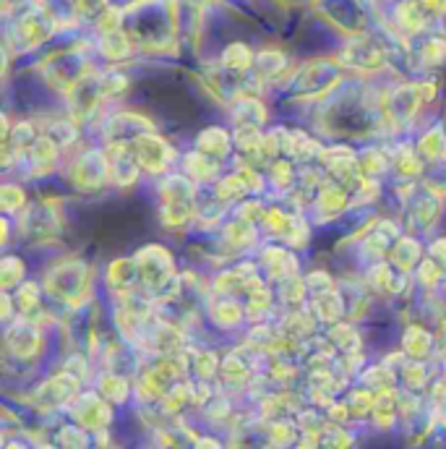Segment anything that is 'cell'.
I'll use <instances>...</instances> for the list:
<instances>
[{
  "label": "cell",
  "instance_id": "obj_1",
  "mask_svg": "<svg viewBox=\"0 0 446 449\" xmlns=\"http://www.w3.org/2000/svg\"><path fill=\"white\" fill-rule=\"evenodd\" d=\"M136 149H138V160H141V165H144L146 170H151V173L162 170L167 162H170L167 160V157H170V149H167L165 141L157 136H141L136 141Z\"/></svg>",
  "mask_w": 446,
  "mask_h": 449
},
{
  "label": "cell",
  "instance_id": "obj_2",
  "mask_svg": "<svg viewBox=\"0 0 446 449\" xmlns=\"http://www.w3.org/2000/svg\"><path fill=\"white\" fill-rule=\"evenodd\" d=\"M397 415V397H394L392 389H381V395L376 397L373 403V418L381 423V426H389Z\"/></svg>",
  "mask_w": 446,
  "mask_h": 449
},
{
  "label": "cell",
  "instance_id": "obj_3",
  "mask_svg": "<svg viewBox=\"0 0 446 449\" xmlns=\"http://www.w3.org/2000/svg\"><path fill=\"white\" fill-rule=\"evenodd\" d=\"M198 146H201V152L209 154V157H222V154L227 152V146H230V141H227V133L220 128H209L201 133V138H198Z\"/></svg>",
  "mask_w": 446,
  "mask_h": 449
},
{
  "label": "cell",
  "instance_id": "obj_4",
  "mask_svg": "<svg viewBox=\"0 0 446 449\" xmlns=\"http://www.w3.org/2000/svg\"><path fill=\"white\" fill-rule=\"evenodd\" d=\"M405 348H407L410 355L423 358V355H428V350H431V335L420 327H410L407 335H405Z\"/></svg>",
  "mask_w": 446,
  "mask_h": 449
},
{
  "label": "cell",
  "instance_id": "obj_5",
  "mask_svg": "<svg viewBox=\"0 0 446 449\" xmlns=\"http://www.w3.org/2000/svg\"><path fill=\"white\" fill-rule=\"evenodd\" d=\"M446 149V138L444 133H441L439 128H433L431 133H425L423 141H420V152L425 154V157H431V160H436V157H441Z\"/></svg>",
  "mask_w": 446,
  "mask_h": 449
},
{
  "label": "cell",
  "instance_id": "obj_6",
  "mask_svg": "<svg viewBox=\"0 0 446 449\" xmlns=\"http://www.w3.org/2000/svg\"><path fill=\"white\" fill-rule=\"evenodd\" d=\"M332 340L340 348H345V350H358V335H355V329L348 327V324H337V327L332 329Z\"/></svg>",
  "mask_w": 446,
  "mask_h": 449
},
{
  "label": "cell",
  "instance_id": "obj_7",
  "mask_svg": "<svg viewBox=\"0 0 446 449\" xmlns=\"http://www.w3.org/2000/svg\"><path fill=\"white\" fill-rule=\"evenodd\" d=\"M318 206L324 209L326 214H337L345 206V193L340 188H326L318 198Z\"/></svg>",
  "mask_w": 446,
  "mask_h": 449
},
{
  "label": "cell",
  "instance_id": "obj_8",
  "mask_svg": "<svg viewBox=\"0 0 446 449\" xmlns=\"http://www.w3.org/2000/svg\"><path fill=\"white\" fill-rule=\"evenodd\" d=\"M186 168L191 170V176L196 178V181H206V178L214 173V162H209L206 157H201V154H193V157H188Z\"/></svg>",
  "mask_w": 446,
  "mask_h": 449
},
{
  "label": "cell",
  "instance_id": "obj_9",
  "mask_svg": "<svg viewBox=\"0 0 446 449\" xmlns=\"http://www.w3.org/2000/svg\"><path fill=\"white\" fill-rule=\"evenodd\" d=\"M225 63L230 66V69H235V71H245V69L250 66V53H248V47L233 45L230 50H227Z\"/></svg>",
  "mask_w": 446,
  "mask_h": 449
},
{
  "label": "cell",
  "instance_id": "obj_10",
  "mask_svg": "<svg viewBox=\"0 0 446 449\" xmlns=\"http://www.w3.org/2000/svg\"><path fill=\"white\" fill-rule=\"evenodd\" d=\"M243 178L240 176H233V178H225V181L220 183V196L225 198V201H230V198H238V196H243V193H245V188H248V186H245V183H240Z\"/></svg>",
  "mask_w": 446,
  "mask_h": 449
},
{
  "label": "cell",
  "instance_id": "obj_11",
  "mask_svg": "<svg viewBox=\"0 0 446 449\" xmlns=\"http://www.w3.org/2000/svg\"><path fill=\"white\" fill-rule=\"evenodd\" d=\"M102 395L113 397V400H126V395H128V384L123 379H115V376H105L102 379Z\"/></svg>",
  "mask_w": 446,
  "mask_h": 449
},
{
  "label": "cell",
  "instance_id": "obj_12",
  "mask_svg": "<svg viewBox=\"0 0 446 449\" xmlns=\"http://www.w3.org/2000/svg\"><path fill=\"white\" fill-rule=\"evenodd\" d=\"M227 238L238 246H245V243L253 241V228H250L248 222H235V225L227 228Z\"/></svg>",
  "mask_w": 446,
  "mask_h": 449
},
{
  "label": "cell",
  "instance_id": "obj_13",
  "mask_svg": "<svg viewBox=\"0 0 446 449\" xmlns=\"http://www.w3.org/2000/svg\"><path fill=\"white\" fill-rule=\"evenodd\" d=\"M16 301H19V308H24V311H31V308H37V303H39V290H37V285H24V288L19 290Z\"/></svg>",
  "mask_w": 446,
  "mask_h": 449
},
{
  "label": "cell",
  "instance_id": "obj_14",
  "mask_svg": "<svg viewBox=\"0 0 446 449\" xmlns=\"http://www.w3.org/2000/svg\"><path fill=\"white\" fill-rule=\"evenodd\" d=\"M269 303H272V296H269V290H261L256 288L253 293H250V301H248V311H266L269 308Z\"/></svg>",
  "mask_w": 446,
  "mask_h": 449
},
{
  "label": "cell",
  "instance_id": "obj_15",
  "mask_svg": "<svg viewBox=\"0 0 446 449\" xmlns=\"http://www.w3.org/2000/svg\"><path fill=\"white\" fill-rule=\"evenodd\" d=\"M373 403H376V400H373L371 395H368V392H358V395H353L350 397V408H353V415H363L365 410H373Z\"/></svg>",
  "mask_w": 446,
  "mask_h": 449
},
{
  "label": "cell",
  "instance_id": "obj_16",
  "mask_svg": "<svg viewBox=\"0 0 446 449\" xmlns=\"http://www.w3.org/2000/svg\"><path fill=\"white\" fill-rule=\"evenodd\" d=\"M222 371H225L227 381H243L245 376H248V371L243 368V363L238 358H227L225 365H222Z\"/></svg>",
  "mask_w": 446,
  "mask_h": 449
},
{
  "label": "cell",
  "instance_id": "obj_17",
  "mask_svg": "<svg viewBox=\"0 0 446 449\" xmlns=\"http://www.w3.org/2000/svg\"><path fill=\"white\" fill-rule=\"evenodd\" d=\"M6 264V272H3V288H14V280L16 277H21L24 267L19 259H6L3 261Z\"/></svg>",
  "mask_w": 446,
  "mask_h": 449
},
{
  "label": "cell",
  "instance_id": "obj_18",
  "mask_svg": "<svg viewBox=\"0 0 446 449\" xmlns=\"http://www.w3.org/2000/svg\"><path fill=\"white\" fill-rule=\"evenodd\" d=\"M196 368L201 376H212V373L217 371V355H214V353H201Z\"/></svg>",
  "mask_w": 446,
  "mask_h": 449
},
{
  "label": "cell",
  "instance_id": "obj_19",
  "mask_svg": "<svg viewBox=\"0 0 446 449\" xmlns=\"http://www.w3.org/2000/svg\"><path fill=\"white\" fill-rule=\"evenodd\" d=\"M420 280L425 285H433V282L439 280V264H433V261H425L423 267H420Z\"/></svg>",
  "mask_w": 446,
  "mask_h": 449
},
{
  "label": "cell",
  "instance_id": "obj_20",
  "mask_svg": "<svg viewBox=\"0 0 446 449\" xmlns=\"http://www.w3.org/2000/svg\"><path fill=\"white\" fill-rule=\"evenodd\" d=\"M14 196H16V198H24L21 188H16V186H6V188H3V198H6V209H14V206H19V201H14Z\"/></svg>",
  "mask_w": 446,
  "mask_h": 449
},
{
  "label": "cell",
  "instance_id": "obj_21",
  "mask_svg": "<svg viewBox=\"0 0 446 449\" xmlns=\"http://www.w3.org/2000/svg\"><path fill=\"white\" fill-rule=\"evenodd\" d=\"M405 373H407V381L415 387V384H423L425 381V371H423V365H407L405 368Z\"/></svg>",
  "mask_w": 446,
  "mask_h": 449
},
{
  "label": "cell",
  "instance_id": "obj_22",
  "mask_svg": "<svg viewBox=\"0 0 446 449\" xmlns=\"http://www.w3.org/2000/svg\"><path fill=\"white\" fill-rule=\"evenodd\" d=\"M433 253H436V256H439V259L446 264V241H436V246H433Z\"/></svg>",
  "mask_w": 446,
  "mask_h": 449
}]
</instances>
